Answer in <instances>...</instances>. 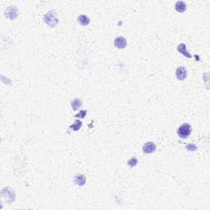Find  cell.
Segmentation results:
<instances>
[{
    "label": "cell",
    "instance_id": "6da1fadb",
    "mask_svg": "<svg viewBox=\"0 0 210 210\" xmlns=\"http://www.w3.org/2000/svg\"><path fill=\"white\" fill-rule=\"evenodd\" d=\"M44 22L50 27H54L58 23L57 14L54 11H49L44 15Z\"/></svg>",
    "mask_w": 210,
    "mask_h": 210
},
{
    "label": "cell",
    "instance_id": "7a4b0ae2",
    "mask_svg": "<svg viewBox=\"0 0 210 210\" xmlns=\"http://www.w3.org/2000/svg\"><path fill=\"white\" fill-rule=\"evenodd\" d=\"M191 133V126L188 123L182 124L177 130V134L181 138H186Z\"/></svg>",
    "mask_w": 210,
    "mask_h": 210
},
{
    "label": "cell",
    "instance_id": "3957f363",
    "mask_svg": "<svg viewBox=\"0 0 210 210\" xmlns=\"http://www.w3.org/2000/svg\"><path fill=\"white\" fill-rule=\"evenodd\" d=\"M18 15V10L17 7L15 6H10L9 7H7V10L5 11V16L7 18L13 20L15 18L17 17Z\"/></svg>",
    "mask_w": 210,
    "mask_h": 210
},
{
    "label": "cell",
    "instance_id": "277c9868",
    "mask_svg": "<svg viewBox=\"0 0 210 210\" xmlns=\"http://www.w3.org/2000/svg\"><path fill=\"white\" fill-rule=\"evenodd\" d=\"M156 150V145H154V143L153 142H146L144 145H143L142 150L144 153H153Z\"/></svg>",
    "mask_w": 210,
    "mask_h": 210
},
{
    "label": "cell",
    "instance_id": "5b68a950",
    "mask_svg": "<svg viewBox=\"0 0 210 210\" xmlns=\"http://www.w3.org/2000/svg\"><path fill=\"white\" fill-rule=\"evenodd\" d=\"M176 76L178 80L183 81L186 78L187 76V71L184 67H179L176 71Z\"/></svg>",
    "mask_w": 210,
    "mask_h": 210
},
{
    "label": "cell",
    "instance_id": "8992f818",
    "mask_svg": "<svg viewBox=\"0 0 210 210\" xmlns=\"http://www.w3.org/2000/svg\"><path fill=\"white\" fill-rule=\"evenodd\" d=\"M114 44L118 49H124L126 46V39L121 36L117 37L114 40Z\"/></svg>",
    "mask_w": 210,
    "mask_h": 210
},
{
    "label": "cell",
    "instance_id": "52a82bcc",
    "mask_svg": "<svg viewBox=\"0 0 210 210\" xmlns=\"http://www.w3.org/2000/svg\"><path fill=\"white\" fill-rule=\"evenodd\" d=\"M177 50L179 51V53H181L182 55H184V56H185L186 57L190 58V57H192V56L190 55V54L188 53V51L186 50V46H185V44H180L177 47Z\"/></svg>",
    "mask_w": 210,
    "mask_h": 210
},
{
    "label": "cell",
    "instance_id": "ba28073f",
    "mask_svg": "<svg viewBox=\"0 0 210 210\" xmlns=\"http://www.w3.org/2000/svg\"><path fill=\"white\" fill-rule=\"evenodd\" d=\"M86 182V177L84 175L82 174H79L76 175L75 177V180H74V182H75L76 185H85V183Z\"/></svg>",
    "mask_w": 210,
    "mask_h": 210
},
{
    "label": "cell",
    "instance_id": "9c48e42d",
    "mask_svg": "<svg viewBox=\"0 0 210 210\" xmlns=\"http://www.w3.org/2000/svg\"><path fill=\"white\" fill-rule=\"evenodd\" d=\"M175 9L179 12H183L186 10V4L183 1H179L175 4Z\"/></svg>",
    "mask_w": 210,
    "mask_h": 210
},
{
    "label": "cell",
    "instance_id": "30bf717a",
    "mask_svg": "<svg viewBox=\"0 0 210 210\" xmlns=\"http://www.w3.org/2000/svg\"><path fill=\"white\" fill-rule=\"evenodd\" d=\"M78 22L82 25H89V18L86 15H81L78 17Z\"/></svg>",
    "mask_w": 210,
    "mask_h": 210
},
{
    "label": "cell",
    "instance_id": "8fae6325",
    "mask_svg": "<svg viewBox=\"0 0 210 210\" xmlns=\"http://www.w3.org/2000/svg\"><path fill=\"white\" fill-rule=\"evenodd\" d=\"M82 101L80 99H75L71 102V108L73 110H77L80 108L81 107Z\"/></svg>",
    "mask_w": 210,
    "mask_h": 210
},
{
    "label": "cell",
    "instance_id": "7c38bea8",
    "mask_svg": "<svg viewBox=\"0 0 210 210\" xmlns=\"http://www.w3.org/2000/svg\"><path fill=\"white\" fill-rule=\"evenodd\" d=\"M81 126H82L81 121H79V120H76V121L73 124L71 125V126H70V128L72 129L73 131H78L79 129H81Z\"/></svg>",
    "mask_w": 210,
    "mask_h": 210
},
{
    "label": "cell",
    "instance_id": "4fadbf2b",
    "mask_svg": "<svg viewBox=\"0 0 210 210\" xmlns=\"http://www.w3.org/2000/svg\"><path fill=\"white\" fill-rule=\"evenodd\" d=\"M138 163V160L136 158H132L131 159H129L128 161V165L130 167H135V165Z\"/></svg>",
    "mask_w": 210,
    "mask_h": 210
},
{
    "label": "cell",
    "instance_id": "5bb4252c",
    "mask_svg": "<svg viewBox=\"0 0 210 210\" xmlns=\"http://www.w3.org/2000/svg\"><path fill=\"white\" fill-rule=\"evenodd\" d=\"M87 114L86 110H81L79 113L76 114L75 118H84L86 117V115Z\"/></svg>",
    "mask_w": 210,
    "mask_h": 210
},
{
    "label": "cell",
    "instance_id": "9a60e30c",
    "mask_svg": "<svg viewBox=\"0 0 210 210\" xmlns=\"http://www.w3.org/2000/svg\"><path fill=\"white\" fill-rule=\"evenodd\" d=\"M186 148H187V150H190V151H195V150H197V147L193 144H189L188 145L186 146Z\"/></svg>",
    "mask_w": 210,
    "mask_h": 210
}]
</instances>
